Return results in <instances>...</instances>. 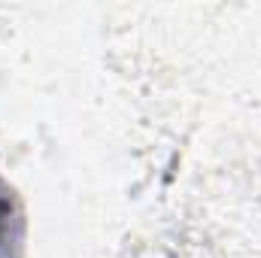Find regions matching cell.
I'll list each match as a JSON object with an SVG mask.
<instances>
[{"instance_id": "obj_1", "label": "cell", "mask_w": 261, "mask_h": 258, "mask_svg": "<svg viewBox=\"0 0 261 258\" xmlns=\"http://www.w3.org/2000/svg\"><path fill=\"white\" fill-rule=\"evenodd\" d=\"M9 240V194L0 192V243Z\"/></svg>"}]
</instances>
